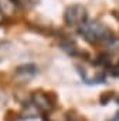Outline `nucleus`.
Instances as JSON below:
<instances>
[{"mask_svg":"<svg viewBox=\"0 0 119 121\" xmlns=\"http://www.w3.org/2000/svg\"><path fill=\"white\" fill-rule=\"evenodd\" d=\"M78 33L88 43H99V41H106V40L113 39L108 27L95 20H91V22L87 20L82 26L78 27Z\"/></svg>","mask_w":119,"mask_h":121,"instance_id":"1","label":"nucleus"},{"mask_svg":"<svg viewBox=\"0 0 119 121\" xmlns=\"http://www.w3.org/2000/svg\"><path fill=\"white\" fill-rule=\"evenodd\" d=\"M87 20H88V13L82 4H71L64 12V22L70 27H79Z\"/></svg>","mask_w":119,"mask_h":121,"instance_id":"2","label":"nucleus"},{"mask_svg":"<svg viewBox=\"0 0 119 121\" xmlns=\"http://www.w3.org/2000/svg\"><path fill=\"white\" fill-rule=\"evenodd\" d=\"M30 103L41 114L50 112L54 108V100H51V94H47L43 91H34L30 98Z\"/></svg>","mask_w":119,"mask_h":121,"instance_id":"3","label":"nucleus"},{"mask_svg":"<svg viewBox=\"0 0 119 121\" xmlns=\"http://www.w3.org/2000/svg\"><path fill=\"white\" fill-rule=\"evenodd\" d=\"M37 73H38L37 66L33 64V63H27V64L19 66V67L16 69V71H14V77L19 78V80H21V81H24V80L27 81V80L33 78Z\"/></svg>","mask_w":119,"mask_h":121,"instance_id":"4","label":"nucleus"},{"mask_svg":"<svg viewBox=\"0 0 119 121\" xmlns=\"http://www.w3.org/2000/svg\"><path fill=\"white\" fill-rule=\"evenodd\" d=\"M17 10H19L17 0H0V12L6 19L14 16Z\"/></svg>","mask_w":119,"mask_h":121,"instance_id":"5","label":"nucleus"},{"mask_svg":"<svg viewBox=\"0 0 119 121\" xmlns=\"http://www.w3.org/2000/svg\"><path fill=\"white\" fill-rule=\"evenodd\" d=\"M60 47H61L67 54H70V56H77V54L79 53L77 44H75L71 39H63L61 41H60Z\"/></svg>","mask_w":119,"mask_h":121,"instance_id":"6","label":"nucleus"},{"mask_svg":"<svg viewBox=\"0 0 119 121\" xmlns=\"http://www.w3.org/2000/svg\"><path fill=\"white\" fill-rule=\"evenodd\" d=\"M112 97H113V93H112V91H108V93H106V95H105V94H103V95H101V104H102V105H106Z\"/></svg>","mask_w":119,"mask_h":121,"instance_id":"7","label":"nucleus"},{"mask_svg":"<svg viewBox=\"0 0 119 121\" xmlns=\"http://www.w3.org/2000/svg\"><path fill=\"white\" fill-rule=\"evenodd\" d=\"M111 74H112L113 77H119V63H118L116 66H113V67H112V70H111Z\"/></svg>","mask_w":119,"mask_h":121,"instance_id":"8","label":"nucleus"},{"mask_svg":"<svg viewBox=\"0 0 119 121\" xmlns=\"http://www.w3.org/2000/svg\"><path fill=\"white\" fill-rule=\"evenodd\" d=\"M4 22H6V17H4V16L2 14V12H0V26H2V24H3Z\"/></svg>","mask_w":119,"mask_h":121,"instance_id":"9","label":"nucleus"},{"mask_svg":"<svg viewBox=\"0 0 119 121\" xmlns=\"http://www.w3.org/2000/svg\"><path fill=\"white\" fill-rule=\"evenodd\" d=\"M118 103H119V97H118ZM118 118H119V114H118Z\"/></svg>","mask_w":119,"mask_h":121,"instance_id":"10","label":"nucleus"}]
</instances>
